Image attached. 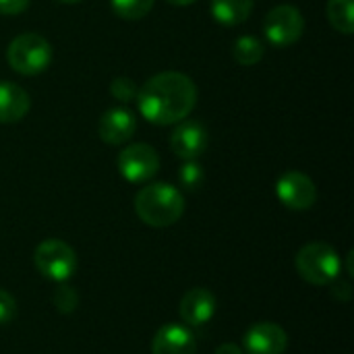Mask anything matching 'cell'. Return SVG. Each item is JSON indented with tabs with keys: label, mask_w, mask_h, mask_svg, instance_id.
Instances as JSON below:
<instances>
[{
	"label": "cell",
	"mask_w": 354,
	"mask_h": 354,
	"mask_svg": "<svg viewBox=\"0 0 354 354\" xmlns=\"http://www.w3.org/2000/svg\"><path fill=\"white\" fill-rule=\"evenodd\" d=\"M139 114L158 127L176 124L193 112L197 104V87L193 79L178 71H164L149 77L137 89Z\"/></svg>",
	"instance_id": "cell-1"
},
{
	"label": "cell",
	"mask_w": 354,
	"mask_h": 354,
	"mask_svg": "<svg viewBox=\"0 0 354 354\" xmlns=\"http://www.w3.org/2000/svg\"><path fill=\"white\" fill-rule=\"evenodd\" d=\"M135 214L151 228H168L183 218L185 197L168 183H151L135 195Z\"/></svg>",
	"instance_id": "cell-2"
},
{
	"label": "cell",
	"mask_w": 354,
	"mask_h": 354,
	"mask_svg": "<svg viewBox=\"0 0 354 354\" xmlns=\"http://www.w3.org/2000/svg\"><path fill=\"white\" fill-rule=\"evenodd\" d=\"M295 263L299 276L313 286H328L342 274V259L328 243H309L301 247Z\"/></svg>",
	"instance_id": "cell-3"
},
{
	"label": "cell",
	"mask_w": 354,
	"mask_h": 354,
	"mask_svg": "<svg viewBox=\"0 0 354 354\" xmlns=\"http://www.w3.org/2000/svg\"><path fill=\"white\" fill-rule=\"evenodd\" d=\"M52 46L39 33L17 35L6 50V60L10 68L25 77H35L44 73L52 62Z\"/></svg>",
	"instance_id": "cell-4"
},
{
	"label": "cell",
	"mask_w": 354,
	"mask_h": 354,
	"mask_svg": "<svg viewBox=\"0 0 354 354\" xmlns=\"http://www.w3.org/2000/svg\"><path fill=\"white\" fill-rule=\"evenodd\" d=\"M35 270L52 280V282H66L77 270V253L71 245L58 239H48L35 247L33 253Z\"/></svg>",
	"instance_id": "cell-5"
},
{
	"label": "cell",
	"mask_w": 354,
	"mask_h": 354,
	"mask_svg": "<svg viewBox=\"0 0 354 354\" xmlns=\"http://www.w3.org/2000/svg\"><path fill=\"white\" fill-rule=\"evenodd\" d=\"M266 39L276 48L292 46L305 33V17L292 4H280L272 8L263 21Z\"/></svg>",
	"instance_id": "cell-6"
},
{
	"label": "cell",
	"mask_w": 354,
	"mask_h": 354,
	"mask_svg": "<svg viewBox=\"0 0 354 354\" xmlns=\"http://www.w3.org/2000/svg\"><path fill=\"white\" fill-rule=\"evenodd\" d=\"M160 170V156L147 143H133L118 153V172L127 183L151 180Z\"/></svg>",
	"instance_id": "cell-7"
},
{
	"label": "cell",
	"mask_w": 354,
	"mask_h": 354,
	"mask_svg": "<svg viewBox=\"0 0 354 354\" xmlns=\"http://www.w3.org/2000/svg\"><path fill=\"white\" fill-rule=\"evenodd\" d=\"M276 195L280 203L292 212L311 209L317 201V187L315 183L299 170L284 172L276 183Z\"/></svg>",
	"instance_id": "cell-8"
},
{
	"label": "cell",
	"mask_w": 354,
	"mask_h": 354,
	"mask_svg": "<svg viewBox=\"0 0 354 354\" xmlns=\"http://www.w3.org/2000/svg\"><path fill=\"white\" fill-rule=\"evenodd\" d=\"M247 354H284L288 348V334L272 322H259L251 326L243 338Z\"/></svg>",
	"instance_id": "cell-9"
},
{
	"label": "cell",
	"mask_w": 354,
	"mask_h": 354,
	"mask_svg": "<svg viewBox=\"0 0 354 354\" xmlns=\"http://www.w3.org/2000/svg\"><path fill=\"white\" fill-rule=\"evenodd\" d=\"M170 147L180 160H197L207 149V131L197 120H180L170 135Z\"/></svg>",
	"instance_id": "cell-10"
},
{
	"label": "cell",
	"mask_w": 354,
	"mask_h": 354,
	"mask_svg": "<svg viewBox=\"0 0 354 354\" xmlns=\"http://www.w3.org/2000/svg\"><path fill=\"white\" fill-rule=\"evenodd\" d=\"M135 129H137V118L124 106L110 108L108 112H104L100 118V127H97L100 139L108 145L127 143L135 135Z\"/></svg>",
	"instance_id": "cell-11"
},
{
	"label": "cell",
	"mask_w": 354,
	"mask_h": 354,
	"mask_svg": "<svg viewBox=\"0 0 354 354\" xmlns=\"http://www.w3.org/2000/svg\"><path fill=\"white\" fill-rule=\"evenodd\" d=\"M197 340L193 332L183 324H166L162 326L153 340H151V354H195Z\"/></svg>",
	"instance_id": "cell-12"
},
{
	"label": "cell",
	"mask_w": 354,
	"mask_h": 354,
	"mask_svg": "<svg viewBox=\"0 0 354 354\" xmlns=\"http://www.w3.org/2000/svg\"><path fill=\"white\" fill-rule=\"evenodd\" d=\"M178 313L187 328L205 326L216 313V297L207 288H191L185 292Z\"/></svg>",
	"instance_id": "cell-13"
},
{
	"label": "cell",
	"mask_w": 354,
	"mask_h": 354,
	"mask_svg": "<svg viewBox=\"0 0 354 354\" xmlns=\"http://www.w3.org/2000/svg\"><path fill=\"white\" fill-rule=\"evenodd\" d=\"M31 106L29 93L12 83V81H0V124H12L27 116Z\"/></svg>",
	"instance_id": "cell-14"
},
{
	"label": "cell",
	"mask_w": 354,
	"mask_h": 354,
	"mask_svg": "<svg viewBox=\"0 0 354 354\" xmlns=\"http://www.w3.org/2000/svg\"><path fill=\"white\" fill-rule=\"evenodd\" d=\"M253 0H212L209 10L216 23L226 27H236L245 23L253 12Z\"/></svg>",
	"instance_id": "cell-15"
},
{
	"label": "cell",
	"mask_w": 354,
	"mask_h": 354,
	"mask_svg": "<svg viewBox=\"0 0 354 354\" xmlns=\"http://www.w3.org/2000/svg\"><path fill=\"white\" fill-rule=\"evenodd\" d=\"M328 21L332 27L344 35H353L354 31V0H328L326 6Z\"/></svg>",
	"instance_id": "cell-16"
},
{
	"label": "cell",
	"mask_w": 354,
	"mask_h": 354,
	"mask_svg": "<svg viewBox=\"0 0 354 354\" xmlns=\"http://www.w3.org/2000/svg\"><path fill=\"white\" fill-rule=\"evenodd\" d=\"M263 52H266V48H263L261 39H257V37H253V35H243V37H239V39L234 41V50H232L234 60H236L239 64H243V66H253V64H257V62L263 58Z\"/></svg>",
	"instance_id": "cell-17"
},
{
	"label": "cell",
	"mask_w": 354,
	"mask_h": 354,
	"mask_svg": "<svg viewBox=\"0 0 354 354\" xmlns=\"http://www.w3.org/2000/svg\"><path fill=\"white\" fill-rule=\"evenodd\" d=\"M156 0H110V6L116 17L127 19V21H137L143 19L151 8Z\"/></svg>",
	"instance_id": "cell-18"
},
{
	"label": "cell",
	"mask_w": 354,
	"mask_h": 354,
	"mask_svg": "<svg viewBox=\"0 0 354 354\" xmlns=\"http://www.w3.org/2000/svg\"><path fill=\"white\" fill-rule=\"evenodd\" d=\"M52 301H54L56 311H60L62 315H71L79 307V295H77V290L73 286H66L64 282H62L60 288H56Z\"/></svg>",
	"instance_id": "cell-19"
},
{
	"label": "cell",
	"mask_w": 354,
	"mask_h": 354,
	"mask_svg": "<svg viewBox=\"0 0 354 354\" xmlns=\"http://www.w3.org/2000/svg\"><path fill=\"white\" fill-rule=\"evenodd\" d=\"M137 83L131 79V77H116L112 79L110 83V93L114 95V100L122 102V104H129L137 97Z\"/></svg>",
	"instance_id": "cell-20"
},
{
	"label": "cell",
	"mask_w": 354,
	"mask_h": 354,
	"mask_svg": "<svg viewBox=\"0 0 354 354\" xmlns=\"http://www.w3.org/2000/svg\"><path fill=\"white\" fill-rule=\"evenodd\" d=\"M180 183L187 189H197L203 180V168L195 162V160H185V164L180 166Z\"/></svg>",
	"instance_id": "cell-21"
},
{
	"label": "cell",
	"mask_w": 354,
	"mask_h": 354,
	"mask_svg": "<svg viewBox=\"0 0 354 354\" xmlns=\"http://www.w3.org/2000/svg\"><path fill=\"white\" fill-rule=\"evenodd\" d=\"M17 317V301L10 292L0 288V326H8Z\"/></svg>",
	"instance_id": "cell-22"
},
{
	"label": "cell",
	"mask_w": 354,
	"mask_h": 354,
	"mask_svg": "<svg viewBox=\"0 0 354 354\" xmlns=\"http://www.w3.org/2000/svg\"><path fill=\"white\" fill-rule=\"evenodd\" d=\"M29 6V0H0V15L15 17Z\"/></svg>",
	"instance_id": "cell-23"
},
{
	"label": "cell",
	"mask_w": 354,
	"mask_h": 354,
	"mask_svg": "<svg viewBox=\"0 0 354 354\" xmlns=\"http://www.w3.org/2000/svg\"><path fill=\"white\" fill-rule=\"evenodd\" d=\"M214 354H243V348H241L239 344L226 342V344L218 346V348H216V353H214Z\"/></svg>",
	"instance_id": "cell-24"
},
{
	"label": "cell",
	"mask_w": 354,
	"mask_h": 354,
	"mask_svg": "<svg viewBox=\"0 0 354 354\" xmlns=\"http://www.w3.org/2000/svg\"><path fill=\"white\" fill-rule=\"evenodd\" d=\"M166 2H170V4H174V6H189V4H193V2H197V0H166Z\"/></svg>",
	"instance_id": "cell-25"
},
{
	"label": "cell",
	"mask_w": 354,
	"mask_h": 354,
	"mask_svg": "<svg viewBox=\"0 0 354 354\" xmlns=\"http://www.w3.org/2000/svg\"><path fill=\"white\" fill-rule=\"evenodd\" d=\"M58 2H62V4H77V2H81V0H58Z\"/></svg>",
	"instance_id": "cell-26"
}]
</instances>
